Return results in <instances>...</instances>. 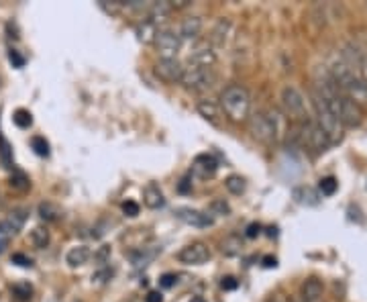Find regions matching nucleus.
<instances>
[{"label": "nucleus", "instance_id": "f257e3e1", "mask_svg": "<svg viewBox=\"0 0 367 302\" xmlns=\"http://www.w3.org/2000/svg\"><path fill=\"white\" fill-rule=\"evenodd\" d=\"M314 90L325 99L327 106L335 112V116L341 121L343 127H357V125L362 123V118H364L362 108H359L355 102L349 101V99L339 90V86L335 84V80L331 78V74L325 76V78H320V80L316 82Z\"/></svg>", "mask_w": 367, "mask_h": 302}, {"label": "nucleus", "instance_id": "f03ea898", "mask_svg": "<svg viewBox=\"0 0 367 302\" xmlns=\"http://www.w3.org/2000/svg\"><path fill=\"white\" fill-rule=\"evenodd\" d=\"M331 78L335 80V84L339 86V90L349 99L355 102L359 108L367 106V86L364 80L359 78L357 70H353L351 66H347L343 60H339L333 68H331Z\"/></svg>", "mask_w": 367, "mask_h": 302}, {"label": "nucleus", "instance_id": "7ed1b4c3", "mask_svg": "<svg viewBox=\"0 0 367 302\" xmlns=\"http://www.w3.org/2000/svg\"><path fill=\"white\" fill-rule=\"evenodd\" d=\"M223 114L233 121V123H247L251 114V97L243 86L231 84L220 92V102H218Z\"/></svg>", "mask_w": 367, "mask_h": 302}, {"label": "nucleus", "instance_id": "20e7f679", "mask_svg": "<svg viewBox=\"0 0 367 302\" xmlns=\"http://www.w3.org/2000/svg\"><path fill=\"white\" fill-rule=\"evenodd\" d=\"M279 114L274 110H268V112H253L249 114L247 118V127H249V133L262 141V143H274L277 141L279 133H281V127H279Z\"/></svg>", "mask_w": 367, "mask_h": 302}, {"label": "nucleus", "instance_id": "39448f33", "mask_svg": "<svg viewBox=\"0 0 367 302\" xmlns=\"http://www.w3.org/2000/svg\"><path fill=\"white\" fill-rule=\"evenodd\" d=\"M310 99H312V106H314V112H316V116H314V121L320 125V129L327 133V137L331 139V143H335V141H341L343 139V125H341V121L335 116V112L327 106V102L325 99L312 88L310 90Z\"/></svg>", "mask_w": 367, "mask_h": 302}, {"label": "nucleus", "instance_id": "423d86ee", "mask_svg": "<svg viewBox=\"0 0 367 302\" xmlns=\"http://www.w3.org/2000/svg\"><path fill=\"white\" fill-rule=\"evenodd\" d=\"M216 82V74L214 70H208V68H196V66H186L184 68L182 84L184 88L188 90H194V92H202V90H208L212 88Z\"/></svg>", "mask_w": 367, "mask_h": 302}, {"label": "nucleus", "instance_id": "0eeeda50", "mask_svg": "<svg viewBox=\"0 0 367 302\" xmlns=\"http://www.w3.org/2000/svg\"><path fill=\"white\" fill-rule=\"evenodd\" d=\"M300 137L316 153H322V151H327L333 145L331 139L327 137V133L320 129V125L314 118H310V116L302 121V125H300Z\"/></svg>", "mask_w": 367, "mask_h": 302}, {"label": "nucleus", "instance_id": "6e6552de", "mask_svg": "<svg viewBox=\"0 0 367 302\" xmlns=\"http://www.w3.org/2000/svg\"><path fill=\"white\" fill-rule=\"evenodd\" d=\"M279 104L283 108V112L288 116H294V118H308V112H306V99L304 95L294 88V86H283L281 92H279Z\"/></svg>", "mask_w": 367, "mask_h": 302}, {"label": "nucleus", "instance_id": "1a4fd4ad", "mask_svg": "<svg viewBox=\"0 0 367 302\" xmlns=\"http://www.w3.org/2000/svg\"><path fill=\"white\" fill-rule=\"evenodd\" d=\"M153 45H155L162 60H176L180 49H182V39L176 31L164 29V31H157Z\"/></svg>", "mask_w": 367, "mask_h": 302}, {"label": "nucleus", "instance_id": "9d476101", "mask_svg": "<svg viewBox=\"0 0 367 302\" xmlns=\"http://www.w3.org/2000/svg\"><path fill=\"white\" fill-rule=\"evenodd\" d=\"M210 260V249L202 241H194L178 251V262L184 266H200Z\"/></svg>", "mask_w": 367, "mask_h": 302}, {"label": "nucleus", "instance_id": "9b49d317", "mask_svg": "<svg viewBox=\"0 0 367 302\" xmlns=\"http://www.w3.org/2000/svg\"><path fill=\"white\" fill-rule=\"evenodd\" d=\"M218 62V55L214 51L212 45H198L190 58H188V66H196V68H208V70H214Z\"/></svg>", "mask_w": 367, "mask_h": 302}, {"label": "nucleus", "instance_id": "f8f14e48", "mask_svg": "<svg viewBox=\"0 0 367 302\" xmlns=\"http://www.w3.org/2000/svg\"><path fill=\"white\" fill-rule=\"evenodd\" d=\"M155 74H157L164 82L176 84V82L182 80L184 66L178 60H160V62L155 64Z\"/></svg>", "mask_w": 367, "mask_h": 302}, {"label": "nucleus", "instance_id": "ddd939ff", "mask_svg": "<svg viewBox=\"0 0 367 302\" xmlns=\"http://www.w3.org/2000/svg\"><path fill=\"white\" fill-rule=\"evenodd\" d=\"M235 37V25L231 18H218L212 33H210V43L214 47H225L231 43V39Z\"/></svg>", "mask_w": 367, "mask_h": 302}, {"label": "nucleus", "instance_id": "4468645a", "mask_svg": "<svg viewBox=\"0 0 367 302\" xmlns=\"http://www.w3.org/2000/svg\"><path fill=\"white\" fill-rule=\"evenodd\" d=\"M196 110H198V114H200L204 121H208L210 125H214V127H220V125H223L225 114H223L220 106L214 101H198Z\"/></svg>", "mask_w": 367, "mask_h": 302}, {"label": "nucleus", "instance_id": "2eb2a0df", "mask_svg": "<svg viewBox=\"0 0 367 302\" xmlns=\"http://www.w3.org/2000/svg\"><path fill=\"white\" fill-rule=\"evenodd\" d=\"M192 170H194V174L200 176V178H212V176L216 174V170H218V162L214 160V155L202 153V155H196Z\"/></svg>", "mask_w": 367, "mask_h": 302}, {"label": "nucleus", "instance_id": "dca6fc26", "mask_svg": "<svg viewBox=\"0 0 367 302\" xmlns=\"http://www.w3.org/2000/svg\"><path fill=\"white\" fill-rule=\"evenodd\" d=\"M178 218L184 221L186 225H192V227H210L214 223L212 216H208L200 210H192V208H180Z\"/></svg>", "mask_w": 367, "mask_h": 302}, {"label": "nucleus", "instance_id": "f3484780", "mask_svg": "<svg viewBox=\"0 0 367 302\" xmlns=\"http://www.w3.org/2000/svg\"><path fill=\"white\" fill-rule=\"evenodd\" d=\"M204 29V21L200 16H188L180 25V39H196Z\"/></svg>", "mask_w": 367, "mask_h": 302}, {"label": "nucleus", "instance_id": "a211bd4d", "mask_svg": "<svg viewBox=\"0 0 367 302\" xmlns=\"http://www.w3.org/2000/svg\"><path fill=\"white\" fill-rule=\"evenodd\" d=\"M143 202H145L147 208L157 210V208H164L166 199H164V192L160 190V186L149 184V186H145V190H143Z\"/></svg>", "mask_w": 367, "mask_h": 302}, {"label": "nucleus", "instance_id": "6ab92c4d", "mask_svg": "<svg viewBox=\"0 0 367 302\" xmlns=\"http://www.w3.org/2000/svg\"><path fill=\"white\" fill-rule=\"evenodd\" d=\"M90 260V249L86 245H78V247H72L66 255V262L70 268H80L84 264H88Z\"/></svg>", "mask_w": 367, "mask_h": 302}, {"label": "nucleus", "instance_id": "aec40b11", "mask_svg": "<svg viewBox=\"0 0 367 302\" xmlns=\"http://www.w3.org/2000/svg\"><path fill=\"white\" fill-rule=\"evenodd\" d=\"M37 212H39V216H41L45 223H58V221L64 216L62 208H60L58 204H53V202H41L39 208H37Z\"/></svg>", "mask_w": 367, "mask_h": 302}, {"label": "nucleus", "instance_id": "412c9836", "mask_svg": "<svg viewBox=\"0 0 367 302\" xmlns=\"http://www.w3.org/2000/svg\"><path fill=\"white\" fill-rule=\"evenodd\" d=\"M322 297V282L316 280V278H308L304 284H302V299L306 302L316 301Z\"/></svg>", "mask_w": 367, "mask_h": 302}, {"label": "nucleus", "instance_id": "4be33fe9", "mask_svg": "<svg viewBox=\"0 0 367 302\" xmlns=\"http://www.w3.org/2000/svg\"><path fill=\"white\" fill-rule=\"evenodd\" d=\"M29 241H31V245H33L35 249H45V247L49 245L51 237H49V231H47L45 227H35V229L31 231V235H29Z\"/></svg>", "mask_w": 367, "mask_h": 302}, {"label": "nucleus", "instance_id": "5701e85b", "mask_svg": "<svg viewBox=\"0 0 367 302\" xmlns=\"http://www.w3.org/2000/svg\"><path fill=\"white\" fill-rule=\"evenodd\" d=\"M157 31H160V29L155 27V23H151V21H143V23L137 27V37H139V41H143V43H153Z\"/></svg>", "mask_w": 367, "mask_h": 302}, {"label": "nucleus", "instance_id": "b1692460", "mask_svg": "<svg viewBox=\"0 0 367 302\" xmlns=\"http://www.w3.org/2000/svg\"><path fill=\"white\" fill-rule=\"evenodd\" d=\"M241 247H243V243H241V237H237V235H231V237H227V239L220 243V251H223L225 255H229V257L239 255V253H241Z\"/></svg>", "mask_w": 367, "mask_h": 302}, {"label": "nucleus", "instance_id": "393cba45", "mask_svg": "<svg viewBox=\"0 0 367 302\" xmlns=\"http://www.w3.org/2000/svg\"><path fill=\"white\" fill-rule=\"evenodd\" d=\"M0 164H2V168H6V170L12 168V145L6 141L2 129H0Z\"/></svg>", "mask_w": 367, "mask_h": 302}, {"label": "nucleus", "instance_id": "a878e982", "mask_svg": "<svg viewBox=\"0 0 367 302\" xmlns=\"http://www.w3.org/2000/svg\"><path fill=\"white\" fill-rule=\"evenodd\" d=\"M172 12V6H170V2H155V4H151V23H157V21H164L168 14Z\"/></svg>", "mask_w": 367, "mask_h": 302}, {"label": "nucleus", "instance_id": "bb28decb", "mask_svg": "<svg viewBox=\"0 0 367 302\" xmlns=\"http://www.w3.org/2000/svg\"><path fill=\"white\" fill-rule=\"evenodd\" d=\"M225 188H227L231 194L241 197V194L245 192V180H243L241 176H229V178L225 180Z\"/></svg>", "mask_w": 367, "mask_h": 302}, {"label": "nucleus", "instance_id": "cd10ccee", "mask_svg": "<svg viewBox=\"0 0 367 302\" xmlns=\"http://www.w3.org/2000/svg\"><path fill=\"white\" fill-rule=\"evenodd\" d=\"M27 216H29V210H25V208H14V210H10V216H8L6 221L12 225L14 231H21L23 225L27 223Z\"/></svg>", "mask_w": 367, "mask_h": 302}, {"label": "nucleus", "instance_id": "c85d7f7f", "mask_svg": "<svg viewBox=\"0 0 367 302\" xmlns=\"http://www.w3.org/2000/svg\"><path fill=\"white\" fill-rule=\"evenodd\" d=\"M12 121H14V125L21 127V129H29V127L33 125V116H31V112H29L27 108H16L14 114H12Z\"/></svg>", "mask_w": 367, "mask_h": 302}, {"label": "nucleus", "instance_id": "c756f323", "mask_svg": "<svg viewBox=\"0 0 367 302\" xmlns=\"http://www.w3.org/2000/svg\"><path fill=\"white\" fill-rule=\"evenodd\" d=\"M31 147H33V151H35L39 158H47V155H49V143H47L45 137H41V135L31 137Z\"/></svg>", "mask_w": 367, "mask_h": 302}, {"label": "nucleus", "instance_id": "7c9ffc66", "mask_svg": "<svg viewBox=\"0 0 367 302\" xmlns=\"http://www.w3.org/2000/svg\"><path fill=\"white\" fill-rule=\"evenodd\" d=\"M10 188H14V190H21V192H25V190H29L31 188V182H29V178L23 174V172H14L12 176H10Z\"/></svg>", "mask_w": 367, "mask_h": 302}, {"label": "nucleus", "instance_id": "2f4dec72", "mask_svg": "<svg viewBox=\"0 0 367 302\" xmlns=\"http://www.w3.org/2000/svg\"><path fill=\"white\" fill-rule=\"evenodd\" d=\"M208 210H210L212 214H218V216H229V214H231V206L223 201V199H216V201L210 202Z\"/></svg>", "mask_w": 367, "mask_h": 302}, {"label": "nucleus", "instance_id": "473e14b6", "mask_svg": "<svg viewBox=\"0 0 367 302\" xmlns=\"http://www.w3.org/2000/svg\"><path fill=\"white\" fill-rule=\"evenodd\" d=\"M12 294H14L18 301H29L31 294H33V290H31L29 284H14V286H12Z\"/></svg>", "mask_w": 367, "mask_h": 302}, {"label": "nucleus", "instance_id": "72a5a7b5", "mask_svg": "<svg viewBox=\"0 0 367 302\" xmlns=\"http://www.w3.org/2000/svg\"><path fill=\"white\" fill-rule=\"evenodd\" d=\"M320 192L325 194V197H331V194H335L337 192V180L335 178H322L320 180Z\"/></svg>", "mask_w": 367, "mask_h": 302}, {"label": "nucleus", "instance_id": "f704fd0d", "mask_svg": "<svg viewBox=\"0 0 367 302\" xmlns=\"http://www.w3.org/2000/svg\"><path fill=\"white\" fill-rule=\"evenodd\" d=\"M357 74L367 86V55H364V53L359 55V62H357Z\"/></svg>", "mask_w": 367, "mask_h": 302}, {"label": "nucleus", "instance_id": "c9c22d12", "mask_svg": "<svg viewBox=\"0 0 367 302\" xmlns=\"http://www.w3.org/2000/svg\"><path fill=\"white\" fill-rule=\"evenodd\" d=\"M16 231L12 229V225L8 223V221H0V239H8V237H12Z\"/></svg>", "mask_w": 367, "mask_h": 302}, {"label": "nucleus", "instance_id": "e433bc0d", "mask_svg": "<svg viewBox=\"0 0 367 302\" xmlns=\"http://www.w3.org/2000/svg\"><path fill=\"white\" fill-rule=\"evenodd\" d=\"M123 212H125L127 216H137V214H139V204L135 201H127L123 204Z\"/></svg>", "mask_w": 367, "mask_h": 302}, {"label": "nucleus", "instance_id": "4c0bfd02", "mask_svg": "<svg viewBox=\"0 0 367 302\" xmlns=\"http://www.w3.org/2000/svg\"><path fill=\"white\" fill-rule=\"evenodd\" d=\"M110 278H112V270H108V268H106V270H100V272H96V274L92 276V280H94V282H100V284H104V282L110 280Z\"/></svg>", "mask_w": 367, "mask_h": 302}, {"label": "nucleus", "instance_id": "58836bf2", "mask_svg": "<svg viewBox=\"0 0 367 302\" xmlns=\"http://www.w3.org/2000/svg\"><path fill=\"white\" fill-rule=\"evenodd\" d=\"M237 286H239V282H237L233 276H227V278L220 280V288H223V290H235Z\"/></svg>", "mask_w": 367, "mask_h": 302}, {"label": "nucleus", "instance_id": "ea45409f", "mask_svg": "<svg viewBox=\"0 0 367 302\" xmlns=\"http://www.w3.org/2000/svg\"><path fill=\"white\" fill-rule=\"evenodd\" d=\"M176 274H164L162 276V280H160V284H162V288H172L174 284H176Z\"/></svg>", "mask_w": 367, "mask_h": 302}, {"label": "nucleus", "instance_id": "a19ab883", "mask_svg": "<svg viewBox=\"0 0 367 302\" xmlns=\"http://www.w3.org/2000/svg\"><path fill=\"white\" fill-rule=\"evenodd\" d=\"M12 262L18 264V266H23V268H31V260H29L27 255H23V253H14V255H12Z\"/></svg>", "mask_w": 367, "mask_h": 302}, {"label": "nucleus", "instance_id": "79ce46f5", "mask_svg": "<svg viewBox=\"0 0 367 302\" xmlns=\"http://www.w3.org/2000/svg\"><path fill=\"white\" fill-rule=\"evenodd\" d=\"M8 58H10V62H12V64H14L16 68H23L25 60H23V58H21V55H18L16 51H10V53H8Z\"/></svg>", "mask_w": 367, "mask_h": 302}, {"label": "nucleus", "instance_id": "37998d69", "mask_svg": "<svg viewBox=\"0 0 367 302\" xmlns=\"http://www.w3.org/2000/svg\"><path fill=\"white\" fill-rule=\"evenodd\" d=\"M260 235V225H249L247 227V233H245V237H249V239H255Z\"/></svg>", "mask_w": 367, "mask_h": 302}, {"label": "nucleus", "instance_id": "c03bdc74", "mask_svg": "<svg viewBox=\"0 0 367 302\" xmlns=\"http://www.w3.org/2000/svg\"><path fill=\"white\" fill-rule=\"evenodd\" d=\"M192 2L190 0H172L170 2V6H172V10L176 8V10H180V8H186V6H190Z\"/></svg>", "mask_w": 367, "mask_h": 302}, {"label": "nucleus", "instance_id": "a18cd8bd", "mask_svg": "<svg viewBox=\"0 0 367 302\" xmlns=\"http://www.w3.org/2000/svg\"><path fill=\"white\" fill-rule=\"evenodd\" d=\"M145 302H164V299H162L160 292H149V294L145 297Z\"/></svg>", "mask_w": 367, "mask_h": 302}, {"label": "nucleus", "instance_id": "49530a36", "mask_svg": "<svg viewBox=\"0 0 367 302\" xmlns=\"http://www.w3.org/2000/svg\"><path fill=\"white\" fill-rule=\"evenodd\" d=\"M264 266H266V268H274L275 257H264Z\"/></svg>", "mask_w": 367, "mask_h": 302}, {"label": "nucleus", "instance_id": "de8ad7c7", "mask_svg": "<svg viewBox=\"0 0 367 302\" xmlns=\"http://www.w3.org/2000/svg\"><path fill=\"white\" fill-rule=\"evenodd\" d=\"M8 247V239H0V253H4Z\"/></svg>", "mask_w": 367, "mask_h": 302}, {"label": "nucleus", "instance_id": "09e8293b", "mask_svg": "<svg viewBox=\"0 0 367 302\" xmlns=\"http://www.w3.org/2000/svg\"><path fill=\"white\" fill-rule=\"evenodd\" d=\"M190 302H206V301H204L202 297H194V299H192V301H190Z\"/></svg>", "mask_w": 367, "mask_h": 302}]
</instances>
